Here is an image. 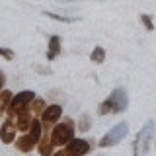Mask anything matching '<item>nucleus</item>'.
Returning <instances> with one entry per match:
<instances>
[{"instance_id": "nucleus-1", "label": "nucleus", "mask_w": 156, "mask_h": 156, "mask_svg": "<svg viewBox=\"0 0 156 156\" xmlns=\"http://www.w3.org/2000/svg\"><path fill=\"white\" fill-rule=\"evenodd\" d=\"M127 105H129V96H127V92L123 88H117L109 94V98L98 107V113L100 115H107L111 111V113H121V111L127 109Z\"/></svg>"}, {"instance_id": "nucleus-2", "label": "nucleus", "mask_w": 156, "mask_h": 156, "mask_svg": "<svg viewBox=\"0 0 156 156\" xmlns=\"http://www.w3.org/2000/svg\"><path fill=\"white\" fill-rule=\"evenodd\" d=\"M152 135H154V123L152 121H146V125L140 129L139 136H136V143H135V154L136 156H144L146 152H148Z\"/></svg>"}, {"instance_id": "nucleus-3", "label": "nucleus", "mask_w": 156, "mask_h": 156, "mask_svg": "<svg viewBox=\"0 0 156 156\" xmlns=\"http://www.w3.org/2000/svg\"><path fill=\"white\" fill-rule=\"evenodd\" d=\"M35 100V94H33L31 90H23L20 92V94H16V98H12V101H10V107H8V115L10 117H16L20 111L27 109L29 104Z\"/></svg>"}, {"instance_id": "nucleus-4", "label": "nucleus", "mask_w": 156, "mask_h": 156, "mask_svg": "<svg viewBox=\"0 0 156 156\" xmlns=\"http://www.w3.org/2000/svg\"><path fill=\"white\" fill-rule=\"evenodd\" d=\"M51 139L57 146H62V144H68L72 139H74V127H72L70 121L66 123H61V125H55L51 133Z\"/></svg>"}, {"instance_id": "nucleus-5", "label": "nucleus", "mask_w": 156, "mask_h": 156, "mask_svg": "<svg viewBox=\"0 0 156 156\" xmlns=\"http://www.w3.org/2000/svg\"><path fill=\"white\" fill-rule=\"evenodd\" d=\"M127 133H129V123H127V121H121V123H117L113 129L100 140V146H113V144L119 143V140H123L127 136Z\"/></svg>"}, {"instance_id": "nucleus-6", "label": "nucleus", "mask_w": 156, "mask_h": 156, "mask_svg": "<svg viewBox=\"0 0 156 156\" xmlns=\"http://www.w3.org/2000/svg\"><path fill=\"white\" fill-rule=\"evenodd\" d=\"M65 152L68 156H84L90 152V143L84 139H72L68 144H65Z\"/></svg>"}, {"instance_id": "nucleus-7", "label": "nucleus", "mask_w": 156, "mask_h": 156, "mask_svg": "<svg viewBox=\"0 0 156 156\" xmlns=\"http://www.w3.org/2000/svg\"><path fill=\"white\" fill-rule=\"evenodd\" d=\"M62 115V107L61 105H49L43 109V113H41V121L45 125H53V123H57L58 121V117Z\"/></svg>"}, {"instance_id": "nucleus-8", "label": "nucleus", "mask_w": 156, "mask_h": 156, "mask_svg": "<svg viewBox=\"0 0 156 156\" xmlns=\"http://www.w3.org/2000/svg\"><path fill=\"white\" fill-rule=\"evenodd\" d=\"M16 129H18V127L12 125V121H10V119H6L2 123V127H0V140L6 143V144L14 143V140H16Z\"/></svg>"}, {"instance_id": "nucleus-9", "label": "nucleus", "mask_w": 156, "mask_h": 156, "mask_svg": "<svg viewBox=\"0 0 156 156\" xmlns=\"http://www.w3.org/2000/svg\"><path fill=\"white\" fill-rule=\"evenodd\" d=\"M31 109H23V111H20V113L16 115V127L20 131H27L29 127H31Z\"/></svg>"}, {"instance_id": "nucleus-10", "label": "nucleus", "mask_w": 156, "mask_h": 156, "mask_svg": "<svg viewBox=\"0 0 156 156\" xmlns=\"http://www.w3.org/2000/svg\"><path fill=\"white\" fill-rule=\"evenodd\" d=\"M53 146H55L53 139L45 133V135L41 136V140L37 143V150H39V154H41V156H51L53 154Z\"/></svg>"}, {"instance_id": "nucleus-11", "label": "nucleus", "mask_w": 156, "mask_h": 156, "mask_svg": "<svg viewBox=\"0 0 156 156\" xmlns=\"http://www.w3.org/2000/svg\"><path fill=\"white\" fill-rule=\"evenodd\" d=\"M33 146H37V143L29 136V133L27 135H22L20 139H16V148L20 150V152H29Z\"/></svg>"}, {"instance_id": "nucleus-12", "label": "nucleus", "mask_w": 156, "mask_h": 156, "mask_svg": "<svg viewBox=\"0 0 156 156\" xmlns=\"http://www.w3.org/2000/svg\"><path fill=\"white\" fill-rule=\"evenodd\" d=\"M58 53H61V39H58L57 35L51 37V41H49V53H47V58L49 61H53Z\"/></svg>"}, {"instance_id": "nucleus-13", "label": "nucleus", "mask_w": 156, "mask_h": 156, "mask_svg": "<svg viewBox=\"0 0 156 156\" xmlns=\"http://www.w3.org/2000/svg\"><path fill=\"white\" fill-rule=\"evenodd\" d=\"M10 101H12V92L2 90V92H0V115L6 111V107H8Z\"/></svg>"}, {"instance_id": "nucleus-14", "label": "nucleus", "mask_w": 156, "mask_h": 156, "mask_svg": "<svg viewBox=\"0 0 156 156\" xmlns=\"http://www.w3.org/2000/svg\"><path fill=\"white\" fill-rule=\"evenodd\" d=\"M90 58L94 62H104L105 61V51H104V47H94V51H92V55H90Z\"/></svg>"}, {"instance_id": "nucleus-15", "label": "nucleus", "mask_w": 156, "mask_h": 156, "mask_svg": "<svg viewBox=\"0 0 156 156\" xmlns=\"http://www.w3.org/2000/svg\"><path fill=\"white\" fill-rule=\"evenodd\" d=\"M29 109H31V113H43V109H45V101H43V100H33L31 104H29Z\"/></svg>"}, {"instance_id": "nucleus-16", "label": "nucleus", "mask_w": 156, "mask_h": 156, "mask_svg": "<svg viewBox=\"0 0 156 156\" xmlns=\"http://www.w3.org/2000/svg\"><path fill=\"white\" fill-rule=\"evenodd\" d=\"M45 16H49L51 20H57V22H66V23H72V22H76V18H66V16H58V14H53V12H47Z\"/></svg>"}, {"instance_id": "nucleus-17", "label": "nucleus", "mask_w": 156, "mask_h": 156, "mask_svg": "<svg viewBox=\"0 0 156 156\" xmlns=\"http://www.w3.org/2000/svg\"><path fill=\"white\" fill-rule=\"evenodd\" d=\"M78 129L80 131H88L90 129V115H82L78 119Z\"/></svg>"}, {"instance_id": "nucleus-18", "label": "nucleus", "mask_w": 156, "mask_h": 156, "mask_svg": "<svg viewBox=\"0 0 156 156\" xmlns=\"http://www.w3.org/2000/svg\"><path fill=\"white\" fill-rule=\"evenodd\" d=\"M140 22H143V26L148 29V31H152V29H154V23H152V20H150L148 14H143V16H140Z\"/></svg>"}, {"instance_id": "nucleus-19", "label": "nucleus", "mask_w": 156, "mask_h": 156, "mask_svg": "<svg viewBox=\"0 0 156 156\" xmlns=\"http://www.w3.org/2000/svg\"><path fill=\"white\" fill-rule=\"evenodd\" d=\"M0 55L6 57V58H14V53L10 51V49H2V47H0Z\"/></svg>"}, {"instance_id": "nucleus-20", "label": "nucleus", "mask_w": 156, "mask_h": 156, "mask_svg": "<svg viewBox=\"0 0 156 156\" xmlns=\"http://www.w3.org/2000/svg\"><path fill=\"white\" fill-rule=\"evenodd\" d=\"M4 82H6V78H4V74H2V72H0V88L4 86Z\"/></svg>"}, {"instance_id": "nucleus-21", "label": "nucleus", "mask_w": 156, "mask_h": 156, "mask_svg": "<svg viewBox=\"0 0 156 156\" xmlns=\"http://www.w3.org/2000/svg\"><path fill=\"white\" fill-rule=\"evenodd\" d=\"M53 156H68V154L65 152V150H58V152H55V154H53Z\"/></svg>"}]
</instances>
